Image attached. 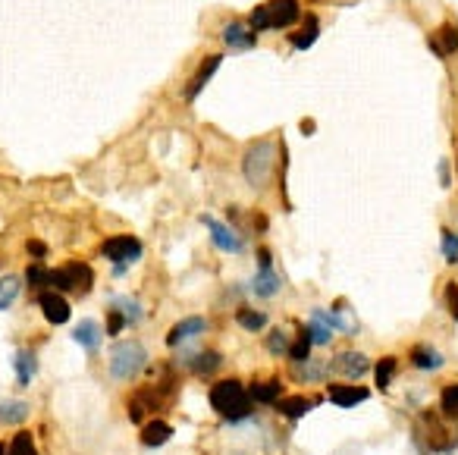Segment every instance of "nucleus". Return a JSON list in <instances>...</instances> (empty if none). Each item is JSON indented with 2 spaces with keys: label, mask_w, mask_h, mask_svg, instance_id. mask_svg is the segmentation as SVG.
I'll return each instance as SVG.
<instances>
[{
  "label": "nucleus",
  "mask_w": 458,
  "mask_h": 455,
  "mask_svg": "<svg viewBox=\"0 0 458 455\" xmlns=\"http://www.w3.org/2000/svg\"><path fill=\"white\" fill-rule=\"evenodd\" d=\"M207 399H211L213 411H217L220 418H226V421H245L254 408V402L248 399V389L242 387V380H236V377L217 380L211 387V393H207Z\"/></svg>",
  "instance_id": "f257e3e1"
},
{
  "label": "nucleus",
  "mask_w": 458,
  "mask_h": 455,
  "mask_svg": "<svg viewBox=\"0 0 458 455\" xmlns=\"http://www.w3.org/2000/svg\"><path fill=\"white\" fill-rule=\"evenodd\" d=\"M144 364H148V352H144L142 342L126 340L110 349V374H113V380H132V377H138V371Z\"/></svg>",
  "instance_id": "f03ea898"
},
{
  "label": "nucleus",
  "mask_w": 458,
  "mask_h": 455,
  "mask_svg": "<svg viewBox=\"0 0 458 455\" xmlns=\"http://www.w3.org/2000/svg\"><path fill=\"white\" fill-rule=\"evenodd\" d=\"M301 7L298 0H270L264 7H254L251 13V32H264V28H289L298 22Z\"/></svg>",
  "instance_id": "7ed1b4c3"
},
{
  "label": "nucleus",
  "mask_w": 458,
  "mask_h": 455,
  "mask_svg": "<svg viewBox=\"0 0 458 455\" xmlns=\"http://www.w3.org/2000/svg\"><path fill=\"white\" fill-rule=\"evenodd\" d=\"M274 142H254L251 148L245 151V160H242V170H245V179L251 185H264L270 170H274Z\"/></svg>",
  "instance_id": "20e7f679"
},
{
  "label": "nucleus",
  "mask_w": 458,
  "mask_h": 455,
  "mask_svg": "<svg viewBox=\"0 0 458 455\" xmlns=\"http://www.w3.org/2000/svg\"><path fill=\"white\" fill-rule=\"evenodd\" d=\"M101 254L113 267L117 264L129 267V264H135V261L142 258V242H138L135 236H110L107 242L101 245Z\"/></svg>",
  "instance_id": "39448f33"
},
{
  "label": "nucleus",
  "mask_w": 458,
  "mask_h": 455,
  "mask_svg": "<svg viewBox=\"0 0 458 455\" xmlns=\"http://www.w3.org/2000/svg\"><path fill=\"white\" fill-rule=\"evenodd\" d=\"M38 305H41L44 320H48V324H54V326L69 324V317H73V308H69V301L63 299L60 292H54V289H44V292L38 295Z\"/></svg>",
  "instance_id": "423d86ee"
},
{
  "label": "nucleus",
  "mask_w": 458,
  "mask_h": 455,
  "mask_svg": "<svg viewBox=\"0 0 458 455\" xmlns=\"http://www.w3.org/2000/svg\"><path fill=\"white\" fill-rule=\"evenodd\" d=\"M207 330V317H182L170 326V333H166V346L176 349V346H185L189 340H198L201 333Z\"/></svg>",
  "instance_id": "0eeeda50"
},
{
  "label": "nucleus",
  "mask_w": 458,
  "mask_h": 455,
  "mask_svg": "<svg viewBox=\"0 0 458 455\" xmlns=\"http://www.w3.org/2000/svg\"><path fill=\"white\" fill-rule=\"evenodd\" d=\"M368 396H370L368 389L355 387V383H333V387H327V399L336 408H355L361 402H368Z\"/></svg>",
  "instance_id": "6e6552de"
},
{
  "label": "nucleus",
  "mask_w": 458,
  "mask_h": 455,
  "mask_svg": "<svg viewBox=\"0 0 458 455\" xmlns=\"http://www.w3.org/2000/svg\"><path fill=\"white\" fill-rule=\"evenodd\" d=\"M204 220V226L211 230V239H213V245H217L220 252H229V254H236V252H242V239L236 236V230L233 226H223V223H217L213 217H201Z\"/></svg>",
  "instance_id": "1a4fd4ad"
},
{
  "label": "nucleus",
  "mask_w": 458,
  "mask_h": 455,
  "mask_svg": "<svg viewBox=\"0 0 458 455\" xmlns=\"http://www.w3.org/2000/svg\"><path fill=\"white\" fill-rule=\"evenodd\" d=\"M333 367H336V371H342L349 380H358L361 374H368V371H370V361H368V355H364V352H342L339 358L333 361Z\"/></svg>",
  "instance_id": "9d476101"
},
{
  "label": "nucleus",
  "mask_w": 458,
  "mask_h": 455,
  "mask_svg": "<svg viewBox=\"0 0 458 455\" xmlns=\"http://www.w3.org/2000/svg\"><path fill=\"white\" fill-rule=\"evenodd\" d=\"M173 440V427L166 421H160V418H151V421L142 424V443L148 449H160L164 443Z\"/></svg>",
  "instance_id": "9b49d317"
},
{
  "label": "nucleus",
  "mask_w": 458,
  "mask_h": 455,
  "mask_svg": "<svg viewBox=\"0 0 458 455\" xmlns=\"http://www.w3.org/2000/svg\"><path fill=\"white\" fill-rule=\"evenodd\" d=\"M28 415H32V405L22 399H3L0 402V424L3 427H19V424L28 421Z\"/></svg>",
  "instance_id": "f8f14e48"
},
{
  "label": "nucleus",
  "mask_w": 458,
  "mask_h": 455,
  "mask_svg": "<svg viewBox=\"0 0 458 455\" xmlns=\"http://www.w3.org/2000/svg\"><path fill=\"white\" fill-rule=\"evenodd\" d=\"M63 270H66V279H69V289L79 295H85L91 289V283H95V273H91L88 264H82V261H69V264H63Z\"/></svg>",
  "instance_id": "ddd939ff"
},
{
  "label": "nucleus",
  "mask_w": 458,
  "mask_h": 455,
  "mask_svg": "<svg viewBox=\"0 0 458 455\" xmlns=\"http://www.w3.org/2000/svg\"><path fill=\"white\" fill-rule=\"evenodd\" d=\"M220 63H223V57H220V54L207 57V60L201 63L198 73H195V75H192V82H189V89H185V98H189V101H195V98L201 95V89H204L207 82H211V75L220 69Z\"/></svg>",
  "instance_id": "4468645a"
},
{
  "label": "nucleus",
  "mask_w": 458,
  "mask_h": 455,
  "mask_svg": "<svg viewBox=\"0 0 458 455\" xmlns=\"http://www.w3.org/2000/svg\"><path fill=\"white\" fill-rule=\"evenodd\" d=\"M314 405H317V399H308V396H283V399L276 402V411H280L283 418H289V421H298V418H305Z\"/></svg>",
  "instance_id": "2eb2a0df"
},
{
  "label": "nucleus",
  "mask_w": 458,
  "mask_h": 455,
  "mask_svg": "<svg viewBox=\"0 0 458 455\" xmlns=\"http://www.w3.org/2000/svg\"><path fill=\"white\" fill-rule=\"evenodd\" d=\"M73 340L79 342L82 349H88V352H97V346H101L104 333H101V326H97V320L85 317V320H79V324H75Z\"/></svg>",
  "instance_id": "dca6fc26"
},
{
  "label": "nucleus",
  "mask_w": 458,
  "mask_h": 455,
  "mask_svg": "<svg viewBox=\"0 0 458 455\" xmlns=\"http://www.w3.org/2000/svg\"><path fill=\"white\" fill-rule=\"evenodd\" d=\"M248 399L260 405H276L283 399V383L280 380H258L248 387Z\"/></svg>",
  "instance_id": "f3484780"
},
{
  "label": "nucleus",
  "mask_w": 458,
  "mask_h": 455,
  "mask_svg": "<svg viewBox=\"0 0 458 455\" xmlns=\"http://www.w3.org/2000/svg\"><path fill=\"white\" fill-rule=\"evenodd\" d=\"M223 41L229 44V48H236V50H251L254 44H258V35L248 32L242 22H229V26L223 28Z\"/></svg>",
  "instance_id": "a211bd4d"
},
{
  "label": "nucleus",
  "mask_w": 458,
  "mask_h": 455,
  "mask_svg": "<svg viewBox=\"0 0 458 455\" xmlns=\"http://www.w3.org/2000/svg\"><path fill=\"white\" fill-rule=\"evenodd\" d=\"M280 273H274V267H267V270H260L258 277L251 279V286H248V289H251L254 295H258V299H274L276 292H280Z\"/></svg>",
  "instance_id": "6ab92c4d"
},
{
  "label": "nucleus",
  "mask_w": 458,
  "mask_h": 455,
  "mask_svg": "<svg viewBox=\"0 0 458 455\" xmlns=\"http://www.w3.org/2000/svg\"><path fill=\"white\" fill-rule=\"evenodd\" d=\"M13 367H16V387H28L35 380V371H38V358L28 349H19L13 358Z\"/></svg>",
  "instance_id": "aec40b11"
},
{
  "label": "nucleus",
  "mask_w": 458,
  "mask_h": 455,
  "mask_svg": "<svg viewBox=\"0 0 458 455\" xmlns=\"http://www.w3.org/2000/svg\"><path fill=\"white\" fill-rule=\"evenodd\" d=\"M408 358H411V364L421 367V371H439V367L446 364L443 355H439L437 349H430V346H414Z\"/></svg>",
  "instance_id": "412c9836"
},
{
  "label": "nucleus",
  "mask_w": 458,
  "mask_h": 455,
  "mask_svg": "<svg viewBox=\"0 0 458 455\" xmlns=\"http://www.w3.org/2000/svg\"><path fill=\"white\" fill-rule=\"evenodd\" d=\"M185 364L192 367L195 374H211V371H217L220 364H223V358H220V352H213V349H207V352H198V355H192V358L185 361Z\"/></svg>",
  "instance_id": "4be33fe9"
},
{
  "label": "nucleus",
  "mask_w": 458,
  "mask_h": 455,
  "mask_svg": "<svg viewBox=\"0 0 458 455\" xmlns=\"http://www.w3.org/2000/svg\"><path fill=\"white\" fill-rule=\"evenodd\" d=\"M396 371H399L396 355H383V358L376 361V367H374L376 387H380V389H390V383H392V377H396Z\"/></svg>",
  "instance_id": "5701e85b"
},
{
  "label": "nucleus",
  "mask_w": 458,
  "mask_h": 455,
  "mask_svg": "<svg viewBox=\"0 0 458 455\" xmlns=\"http://www.w3.org/2000/svg\"><path fill=\"white\" fill-rule=\"evenodd\" d=\"M311 346H314V342H311V336L305 333V326H301V333H298V340L295 342H289V361H292V364H305V361H311Z\"/></svg>",
  "instance_id": "b1692460"
},
{
  "label": "nucleus",
  "mask_w": 458,
  "mask_h": 455,
  "mask_svg": "<svg viewBox=\"0 0 458 455\" xmlns=\"http://www.w3.org/2000/svg\"><path fill=\"white\" fill-rule=\"evenodd\" d=\"M317 28H321V22H317V16H308V19H305V28L292 35V48H298V50H308L311 44H314V41H317Z\"/></svg>",
  "instance_id": "393cba45"
},
{
  "label": "nucleus",
  "mask_w": 458,
  "mask_h": 455,
  "mask_svg": "<svg viewBox=\"0 0 458 455\" xmlns=\"http://www.w3.org/2000/svg\"><path fill=\"white\" fill-rule=\"evenodd\" d=\"M236 320H239V326H245L248 333H260L267 326V314L254 311V308H239V311H236Z\"/></svg>",
  "instance_id": "a878e982"
},
{
  "label": "nucleus",
  "mask_w": 458,
  "mask_h": 455,
  "mask_svg": "<svg viewBox=\"0 0 458 455\" xmlns=\"http://www.w3.org/2000/svg\"><path fill=\"white\" fill-rule=\"evenodd\" d=\"M113 308H117V311L123 314L126 320H129V326L142 320V305H138L135 299H129V295H120V299H113Z\"/></svg>",
  "instance_id": "bb28decb"
},
{
  "label": "nucleus",
  "mask_w": 458,
  "mask_h": 455,
  "mask_svg": "<svg viewBox=\"0 0 458 455\" xmlns=\"http://www.w3.org/2000/svg\"><path fill=\"white\" fill-rule=\"evenodd\" d=\"M10 455H38L35 449V436L28 430H19V434L10 440Z\"/></svg>",
  "instance_id": "cd10ccee"
},
{
  "label": "nucleus",
  "mask_w": 458,
  "mask_h": 455,
  "mask_svg": "<svg viewBox=\"0 0 458 455\" xmlns=\"http://www.w3.org/2000/svg\"><path fill=\"white\" fill-rule=\"evenodd\" d=\"M439 408H443L446 418H458V383H449L439 393Z\"/></svg>",
  "instance_id": "c85d7f7f"
},
{
  "label": "nucleus",
  "mask_w": 458,
  "mask_h": 455,
  "mask_svg": "<svg viewBox=\"0 0 458 455\" xmlns=\"http://www.w3.org/2000/svg\"><path fill=\"white\" fill-rule=\"evenodd\" d=\"M439 35H443V44H430L437 54H452V50L458 48V28L455 26H443L439 28Z\"/></svg>",
  "instance_id": "c756f323"
},
{
  "label": "nucleus",
  "mask_w": 458,
  "mask_h": 455,
  "mask_svg": "<svg viewBox=\"0 0 458 455\" xmlns=\"http://www.w3.org/2000/svg\"><path fill=\"white\" fill-rule=\"evenodd\" d=\"M48 279H50V270H48V267H41V264L26 267V283L32 286V289H44V286H48Z\"/></svg>",
  "instance_id": "7c9ffc66"
},
{
  "label": "nucleus",
  "mask_w": 458,
  "mask_h": 455,
  "mask_svg": "<svg viewBox=\"0 0 458 455\" xmlns=\"http://www.w3.org/2000/svg\"><path fill=\"white\" fill-rule=\"evenodd\" d=\"M126 326H129V320H126L123 314L117 311V308L110 305V308H107V330H104V336H120Z\"/></svg>",
  "instance_id": "2f4dec72"
},
{
  "label": "nucleus",
  "mask_w": 458,
  "mask_h": 455,
  "mask_svg": "<svg viewBox=\"0 0 458 455\" xmlns=\"http://www.w3.org/2000/svg\"><path fill=\"white\" fill-rule=\"evenodd\" d=\"M267 352L270 355H286L289 352V333L286 330H274L267 336Z\"/></svg>",
  "instance_id": "473e14b6"
},
{
  "label": "nucleus",
  "mask_w": 458,
  "mask_h": 455,
  "mask_svg": "<svg viewBox=\"0 0 458 455\" xmlns=\"http://www.w3.org/2000/svg\"><path fill=\"white\" fill-rule=\"evenodd\" d=\"M19 289H22L19 277H3V279H0V301H7V305H13V301H16V295H19Z\"/></svg>",
  "instance_id": "72a5a7b5"
},
{
  "label": "nucleus",
  "mask_w": 458,
  "mask_h": 455,
  "mask_svg": "<svg viewBox=\"0 0 458 455\" xmlns=\"http://www.w3.org/2000/svg\"><path fill=\"white\" fill-rule=\"evenodd\" d=\"M443 252H446V261H452V264L458 261V236L452 230H443Z\"/></svg>",
  "instance_id": "f704fd0d"
},
{
  "label": "nucleus",
  "mask_w": 458,
  "mask_h": 455,
  "mask_svg": "<svg viewBox=\"0 0 458 455\" xmlns=\"http://www.w3.org/2000/svg\"><path fill=\"white\" fill-rule=\"evenodd\" d=\"M26 252L35 258V264H41L44 258H48V245L44 242H38V239H28V245H26Z\"/></svg>",
  "instance_id": "c9c22d12"
},
{
  "label": "nucleus",
  "mask_w": 458,
  "mask_h": 455,
  "mask_svg": "<svg viewBox=\"0 0 458 455\" xmlns=\"http://www.w3.org/2000/svg\"><path fill=\"white\" fill-rule=\"evenodd\" d=\"M446 305H449V314L458 320V286L449 283L446 286Z\"/></svg>",
  "instance_id": "e433bc0d"
},
{
  "label": "nucleus",
  "mask_w": 458,
  "mask_h": 455,
  "mask_svg": "<svg viewBox=\"0 0 458 455\" xmlns=\"http://www.w3.org/2000/svg\"><path fill=\"white\" fill-rule=\"evenodd\" d=\"M301 129H305V136H314V122H311V120H301Z\"/></svg>",
  "instance_id": "4c0bfd02"
},
{
  "label": "nucleus",
  "mask_w": 458,
  "mask_h": 455,
  "mask_svg": "<svg viewBox=\"0 0 458 455\" xmlns=\"http://www.w3.org/2000/svg\"><path fill=\"white\" fill-rule=\"evenodd\" d=\"M0 455H10V443L0 440Z\"/></svg>",
  "instance_id": "58836bf2"
},
{
  "label": "nucleus",
  "mask_w": 458,
  "mask_h": 455,
  "mask_svg": "<svg viewBox=\"0 0 458 455\" xmlns=\"http://www.w3.org/2000/svg\"><path fill=\"white\" fill-rule=\"evenodd\" d=\"M7 308H10V305H7V301H0V311H7Z\"/></svg>",
  "instance_id": "ea45409f"
}]
</instances>
